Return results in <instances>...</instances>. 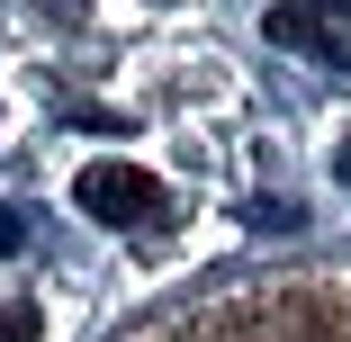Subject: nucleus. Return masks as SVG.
Segmentation results:
<instances>
[{"label": "nucleus", "instance_id": "obj_3", "mask_svg": "<svg viewBox=\"0 0 351 342\" xmlns=\"http://www.w3.org/2000/svg\"><path fill=\"white\" fill-rule=\"evenodd\" d=\"M252 225H270V234H298L306 217H298V198H261V208H252Z\"/></svg>", "mask_w": 351, "mask_h": 342}, {"label": "nucleus", "instance_id": "obj_1", "mask_svg": "<svg viewBox=\"0 0 351 342\" xmlns=\"http://www.w3.org/2000/svg\"><path fill=\"white\" fill-rule=\"evenodd\" d=\"M73 198H82V217L126 225V234H145V225L162 217V180H154V171H135V162H82Z\"/></svg>", "mask_w": 351, "mask_h": 342}, {"label": "nucleus", "instance_id": "obj_4", "mask_svg": "<svg viewBox=\"0 0 351 342\" xmlns=\"http://www.w3.org/2000/svg\"><path fill=\"white\" fill-rule=\"evenodd\" d=\"M19 243H27V225H19V217H10V208H0V261H10V252H19Z\"/></svg>", "mask_w": 351, "mask_h": 342}, {"label": "nucleus", "instance_id": "obj_2", "mask_svg": "<svg viewBox=\"0 0 351 342\" xmlns=\"http://www.w3.org/2000/svg\"><path fill=\"white\" fill-rule=\"evenodd\" d=\"M36 333H45V315H36L27 297H19V306H0V342H36Z\"/></svg>", "mask_w": 351, "mask_h": 342}, {"label": "nucleus", "instance_id": "obj_5", "mask_svg": "<svg viewBox=\"0 0 351 342\" xmlns=\"http://www.w3.org/2000/svg\"><path fill=\"white\" fill-rule=\"evenodd\" d=\"M154 342H217V333H207V324H180V333H154Z\"/></svg>", "mask_w": 351, "mask_h": 342}, {"label": "nucleus", "instance_id": "obj_6", "mask_svg": "<svg viewBox=\"0 0 351 342\" xmlns=\"http://www.w3.org/2000/svg\"><path fill=\"white\" fill-rule=\"evenodd\" d=\"M306 10H315V19H351V0H306Z\"/></svg>", "mask_w": 351, "mask_h": 342}]
</instances>
